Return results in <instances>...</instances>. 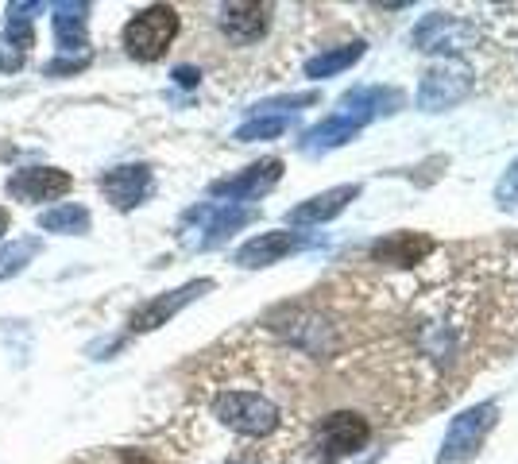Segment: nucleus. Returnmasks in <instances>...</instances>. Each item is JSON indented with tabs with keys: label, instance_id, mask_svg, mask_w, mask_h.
Returning a JSON list of instances; mask_svg holds the SVG:
<instances>
[{
	"label": "nucleus",
	"instance_id": "nucleus-1",
	"mask_svg": "<svg viewBox=\"0 0 518 464\" xmlns=\"http://www.w3.org/2000/svg\"><path fill=\"white\" fill-rule=\"evenodd\" d=\"M209 414L240 437H271L283 426V406L275 403L267 391L256 387H213L209 391Z\"/></svg>",
	"mask_w": 518,
	"mask_h": 464
},
{
	"label": "nucleus",
	"instance_id": "nucleus-2",
	"mask_svg": "<svg viewBox=\"0 0 518 464\" xmlns=\"http://www.w3.org/2000/svg\"><path fill=\"white\" fill-rule=\"evenodd\" d=\"M372 441V422L356 410H333L325 418H317L314 426V457L321 464H337L345 457L364 453Z\"/></svg>",
	"mask_w": 518,
	"mask_h": 464
},
{
	"label": "nucleus",
	"instance_id": "nucleus-3",
	"mask_svg": "<svg viewBox=\"0 0 518 464\" xmlns=\"http://www.w3.org/2000/svg\"><path fill=\"white\" fill-rule=\"evenodd\" d=\"M182 28V16L174 12L171 4H151L140 16L128 20L124 28V51L136 62H155L167 55V47L174 43V35Z\"/></svg>",
	"mask_w": 518,
	"mask_h": 464
},
{
	"label": "nucleus",
	"instance_id": "nucleus-4",
	"mask_svg": "<svg viewBox=\"0 0 518 464\" xmlns=\"http://www.w3.org/2000/svg\"><path fill=\"white\" fill-rule=\"evenodd\" d=\"M495 418H499V406L495 403H480V406H472V410H464V414H457V418H453V426H449V434H445V441H441L437 464L472 461V457L480 453L484 437L491 434Z\"/></svg>",
	"mask_w": 518,
	"mask_h": 464
},
{
	"label": "nucleus",
	"instance_id": "nucleus-5",
	"mask_svg": "<svg viewBox=\"0 0 518 464\" xmlns=\"http://www.w3.org/2000/svg\"><path fill=\"white\" fill-rule=\"evenodd\" d=\"M472 89H476V74L464 62H437L426 70V78L418 86V109H426V113L453 109Z\"/></svg>",
	"mask_w": 518,
	"mask_h": 464
},
{
	"label": "nucleus",
	"instance_id": "nucleus-6",
	"mask_svg": "<svg viewBox=\"0 0 518 464\" xmlns=\"http://www.w3.org/2000/svg\"><path fill=\"white\" fill-rule=\"evenodd\" d=\"M472 39H476V28L468 20H461V16H453V12H430L410 35V43L418 51H441V55L468 51Z\"/></svg>",
	"mask_w": 518,
	"mask_h": 464
},
{
	"label": "nucleus",
	"instance_id": "nucleus-7",
	"mask_svg": "<svg viewBox=\"0 0 518 464\" xmlns=\"http://www.w3.org/2000/svg\"><path fill=\"white\" fill-rule=\"evenodd\" d=\"M275 4H221L217 8V28L232 47H256L271 31Z\"/></svg>",
	"mask_w": 518,
	"mask_h": 464
},
{
	"label": "nucleus",
	"instance_id": "nucleus-8",
	"mask_svg": "<svg viewBox=\"0 0 518 464\" xmlns=\"http://www.w3.org/2000/svg\"><path fill=\"white\" fill-rule=\"evenodd\" d=\"M205 290H213V283H209V279H194V283H186V287L167 290V294H155L151 302H144V306L128 318V329H132V333H151V329L167 325L182 306H190L194 298H202Z\"/></svg>",
	"mask_w": 518,
	"mask_h": 464
},
{
	"label": "nucleus",
	"instance_id": "nucleus-9",
	"mask_svg": "<svg viewBox=\"0 0 518 464\" xmlns=\"http://www.w3.org/2000/svg\"><path fill=\"white\" fill-rule=\"evenodd\" d=\"M279 178H283V159H263V163H252L248 171L213 182L209 194H213V198H229V202H248V198L267 194Z\"/></svg>",
	"mask_w": 518,
	"mask_h": 464
},
{
	"label": "nucleus",
	"instance_id": "nucleus-10",
	"mask_svg": "<svg viewBox=\"0 0 518 464\" xmlns=\"http://www.w3.org/2000/svg\"><path fill=\"white\" fill-rule=\"evenodd\" d=\"M74 186V178L58 167H28L8 178V198L16 202H55Z\"/></svg>",
	"mask_w": 518,
	"mask_h": 464
},
{
	"label": "nucleus",
	"instance_id": "nucleus-11",
	"mask_svg": "<svg viewBox=\"0 0 518 464\" xmlns=\"http://www.w3.org/2000/svg\"><path fill=\"white\" fill-rule=\"evenodd\" d=\"M314 240L302 236V232H259L248 244L236 248V263L240 267H267V263H279L290 252H302L310 248Z\"/></svg>",
	"mask_w": 518,
	"mask_h": 464
},
{
	"label": "nucleus",
	"instance_id": "nucleus-12",
	"mask_svg": "<svg viewBox=\"0 0 518 464\" xmlns=\"http://www.w3.org/2000/svg\"><path fill=\"white\" fill-rule=\"evenodd\" d=\"M437 252V240L426 232H395L387 240L372 244V260L387 267H418Z\"/></svg>",
	"mask_w": 518,
	"mask_h": 464
},
{
	"label": "nucleus",
	"instance_id": "nucleus-13",
	"mask_svg": "<svg viewBox=\"0 0 518 464\" xmlns=\"http://www.w3.org/2000/svg\"><path fill=\"white\" fill-rule=\"evenodd\" d=\"M101 194L116 205V209H136L147 202L151 194V167L144 163H128V167H113L101 178Z\"/></svg>",
	"mask_w": 518,
	"mask_h": 464
},
{
	"label": "nucleus",
	"instance_id": "nucleus-14",
	"mask_svg": "<svg viewBox=\"0 0 518 464\" xmlns=\"http://www.w3.org/2000/svg\"><path fill=\"white\" fill-rule=\"evenodd\" d=\"M360 198V186L352 182V186H333V190H325V194H314L310 202L294 205L287 213V221L294 229H302V225H321V221H333L337 213H345L348 202H356Z\"/></svg>",
	"mask_w": 518,
	"mask_h": 464
},
{
	"label": "nucleus",
	"instance_id": "nucleus-15",
	"mask_svg": "<svg viewBox=\"0 0 518 464\" xmlns=\"http://www.w3.org/2000/svg\"><path fill=\"white\" fill-rule=\"evenodd\" d=\"M256 217V209L248 205H225V209H213V205H202V209H190L186 221H205V236L198 240L202 248H217L221 240H229L236 229H244L248 221Z\"/></svg>",
	"mask_w": 518,
	"mask_h": 464
},
{
	"label": "nucleus",
	"instance_id": "nucleus-16",
	"mask_svg": "<svg viewBox=\"0 0 518 464\" xmlns=\"http://www.w3.org/2000/svg\"><path fill=\"white\" fill-rule=\"evenodd\" d=\"M399 105H403V97H399L395 89L360 86V89H348L345 97H341V109H337V113H345V116H352V120H360V124H368L375 116L399 113Z\"/></svg>",
	"mask_w": 518,
	"mask_h": 464
},
{
	"label": "nucleus",
	"instance_id": "nucleus-17",
	"mask_svg": "<svg viewBox=\"0 0 518 464\" xmlns=\"http://www.w3.org/2000/svg\"><path fill=\"white\" fill-rule=\"evenodd\" d=\"M360 120H352V116L345 113H333V116H325L321 124H314L310 132H302V151L306 155H325V151H333V147H345L352 136H360Z\"/></svg>",
	"mask_w": 518,
	"mask_h": 464
},
{
	"label": "nucleus",
	"instance_id": "nucleus-18",
	"mask_svg": "<svg viewBox=\"0 0 518 464\" xmlns=\"http://www.w3.org/2000/svg\"><path fill=\"white\" fill-rule=\"evenodd\" d=\"M86 16L89 4L86 0H70V4H58L55 8V35L62 51H78V58H86Z\"/></svg>",
	"mask_w": 518,
	"mask_h": 464
},
{
	"label": "nucleus",
	"instance_id": "nucleus-19",
	"mask_svg": "<svg viewBox=\"0 0 518 464\" xmlns=\"http://www.w3.org/2000/svg\"><path fill=\"white\" fill-rule=\"evenodd\" d=\"M364 58V43H345V47H329V51H321V55L306 58V78H314V82H321V78H333V74H341V70H348L352 62H360Z\"/></svg>",
	"mask_w": 518,
	"mask_h": 464
},
{
	"label": "nucleus",
	"instance_id": "nucleus-20",
	"mask_svg": "<svg viewBox=\"0 0 518 464\" xmlns=\"http://www.w3.org/2000/svg\"><path fill=\"white\" fill-rule=\"evenodd\" d=\"M39 225L47 232H86L89 229V209L86 205H58V209H47L39 217Z\"/></svg>",
	"mask_w": 518,
	"mask_h": 464
},
{
	"label": "nucleus",
	"instance_id": "nucleus-21",
	"mask_svg": "<svg viewBox=\"0 0 518 464\" xmlns=\"http://www.w3.org/2000/svg\"><path fill=\"white\" fill-rule=\"evenodd\" d=\"M290 128L287 116H252L248 124H240L236 128V140L240 144H256V140H275V136H283Z\"/></svg>",
	"mask_w": 518,
	"mask_h": 464
},
{
	"label": "nucleus",
	"instance_id": "nucleus-22",
	"mask_svg": "<svg viewBox=\"0 0 518 464\" xmlns=\"http://www.w3.org/2000/svg\"><path fill=\"white\" fill-rule=\"evenodd\" d=\"M31 256H39V240H16V244H4V248H0V279L16 275L24 263H31Z\"/></svg>",
	"mask_w": 518,
	"mask_h": 464
},
{
	"label": "nucleus",
	"instance_id": "nucleus-23",
	"mask_svg": "<svg viewBox=\"0 0 518 464\" xmlns=\"http://www.w3.org/2000/svg\"><path fill=\"white\" fill-rule=\"evenodd\" d=\"M317 93H290V97H275V101H259L252 116H294L298 109H306V105H314Z\"/></svg>",
	"mask_w": 518,
	"mask_h": 464
},
{
	"label": "nucleus",
	"instance_id": "nucleus-24",
	"mask_svg": "<svg viewBox=\"0 0 518 464\" xmlns=\"http://www.w3.org/2000/svg\"><path fill=\"white\" fill-rule=\"evenodd\" d=\"M495 205L499 209H518V159L503 171L499 186H495Z\"/></svg>",
	"mask_w": 518,
	"mask_h": 464
},
{
	"label": "nucleus",
	"instance_id": "nucleus-25",
	"mask_svg": "<svg viewBox=\"0 0 518 464\" xmlns=\"http://www.w3.org/2000/svg\"><path fill=\"white\" fill-rule=\"evenodd\" d=\"M174 82H178V86H198L202 78H198L194 66H178V70H174Z\"/></svg>",
	"mask_w": 518,
	"mask_h": 464
},
{
	"label": "nucleus",
	"instance_id": "nucleus-26",
	"mask_svg": "<svg viewBox=\"0 0 518 464\" xmlns=\"http://www.w3.org/2000/svg\"><path fill=\"white\" fill-rule=\"evenodd\" d=\"M229 464H259V457H232Z\"/></svg>",
	"mask_w": 518,
	"mask_h": 464
},
{
	"label": "nucleus",
	"instance_id": "nucleus-27",
	"mask_svg": "<svg viewBox=\"0 0 518 464\" xmlns=\"http://www.w3.org/2000/svg\"><path fill=\"white\" fill-rule=\"evenodd\" d=\"M0 232H8V213L0 209Z\"/></svg>",
	"mask_w": 518,
	"mask_h": 464
}]
</instances>
